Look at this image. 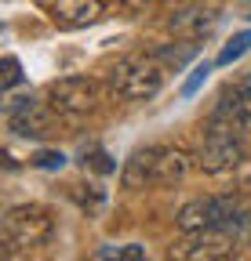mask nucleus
Masks as SVG:
<instances>
[{
  "mask_svg": "<svg viewBox=\"0 0 251 261\" xmlns=\"http://www.w3.org/2000/svg\"><path fill=\"white\" fill-rule=\"evenodd\" d=\"M193 160L190 152H182V149H171V145H149V149H139L128 163H124V189H146V185H178L186 181V174H190L193 167Z\"/></svg>",
  "mask_w": 251,
  "mask_h": 261,
  "instance_id": "1",
  "label": "nucleus"
},
{
  "mask_svg": "<svg viewBox=\"0 0 251 261\" xmlns=\"http://www.w3.org/2000/svg\"><path fill=\"white\" fill-rule=\"evenodd\" d=\"M55 232V218L48 207L40 203H18L4 214L0 221V243H4L8 254H18V250H37L51 240Z\"/></svg>",
  "mask_w": 251,
  "mask_h": 261,
  "instance_id": "2",
  "label": "nucleus"
},
{
  "mask_svg": "<svg viewBox=\"0 0 251 261\" xmlns=\"http://www.w3.org/2000/svg\"><path fill=\"white\" fill-rule=\"evenodd\" d=\"M240 123L226 120V116H211L208 130H204V142L197 149V167L208 171V174H222V171H233L237 163L244 160V142H240Z\"/></svg>",
  "mask_w": 251,
  "mask_h": 261,
  "instance_id": "3",
  "label": "nucleus"
},
{
  "mask_svg": "<svg viewBox=\"0 0 251 261\" xmlns=\"http://www.w3.org/2000/svg\"><path fill=\"white\" fill-rule=\"evenodd\" d=\"M109 80L124 102H149L164 87V65L156 58H124Z\"/></svg>",
  "mask_w": 251,
  "mask_h": 261,
  "instance_id": "4",
  "label": "nucleus"
},
{
  "mask_svg": "<svg viewBox=\"0 0 251 261\" xmlns=\"http://www.w3.org/2000/svg\"><path fill=\"white\" fill-rule=\"evenodd\" d=\"M244 211H251L240 196H200V200L182 203L175 221L182 232H200V228H218V225H230L233 218H240Z\"/></svg>",
  "mask_w": 251,
  "mask_h": 261,
  "instance_id": "5",
  "label": "nucleus"
},
{
  "mask_svg": "<svg viewBox=\"0 0 251 261\" xmlns=\"http://www.w3.org/2000/svg\"><path fill=\"white\" fill-rule=\"evenodd\" d=\"M237 247H240V240L226 225H218V228L186 232V240L171 247V257H182V261H226V257L237 254Z\"/></svg>",
  "mask_w": 251,
  "mask_h": 261,
  "instance_id": "6",
  "label": "nucleus"
},
{
  "mask_svg": "<svg viewBox=\"0 0 251 261\" xmlns=\"http://www.w3.org/2000/svg\"><path fill=\"white\" fill-rule=\"evenodd\" d=\"M48 102L55 113H91L102 102V87L87 76H62L48 87Z\"/></svg>",
  "mask_w": 251,
  "mask_h": 261,
  "instance_id": "7",
  "label": "nucleus"
},
{
  "mask_svg": "<svg viewBox=\"0 0 251 261\" xmlns=\"http://www.w3.org/2000/svg\"><path fill=\"white\" fill-rule=\"evenodd\" d=\"M8 123L22 138H48L51 135V113L40 109L33 98H15L8 106Z\"/></svg>",
  "mask_w": 251,
  "mask_h": 261,
  "instance_id": "8",
  "label": "nucleus"
},
{
  "mask_svg": "<svg viewBox=\"0 0 251 261\" xmlns=\"http://www.w3.org/2000/svg\"><path fill=\"white\" fill-rule=\"evenodd\" d=\"M218 116H226L233 123H240L244 130H251V73L237 76L226 91H222V102L215 109Z\"/></svg>",
  "mask_w": 251,
  "mask_h": 261,
  "instance_id": "9",
  "label": "nucleus"
},
{
  "mask_svg": "<svg viewBox=\"0 0 251 261\" xmlns=\"http://www.w3.org/2000/svg\"><path fill=\"white\" fill-rule=\"evenodd\" d=\"M51 18L62 29H84L102 18V0H51Z\"/></svg>",
  "mask_w": 251,
  "mask_h": 261,
  "instance_id": "10",
  "label": "nucleus"
},
{
  "mask_svg": "<svg viewBox=\"0 0 251 261\" xmlns=\"http://www.w3.org/2000/svg\"><path fill=\"white\" fill-rule=\"evenodd\" d=\"M215 22H218L215 8H190V11H178L171 18V29L178 33V37H186V40H204L215 29Z\"/></svg>",
  "mask_w": 251,
  "mask_h": 261,
  "instance_id": "11",
  "label": "nucleus"
},
{
  "mask_svg": "<svg viewBox=\"0 0 251 261\" xmlns=\"http://www.w3.org/2000/svg\"><path fill=\"white\" fill-rule=\"evenodd\" d=\"M251 51V29H244V33H237V37L218 51V58H215V65H233L237 58H244Z\"/></svg>",
  "mask_w": 251,
  "mask_h": 261,
  "instance_id": "12",
  "label": "nucleus"
},
{
  "mask_svg": "<svg viewBox=\"0 0 251 261\" xmlns=\"http://www.w3.org/2000/svg\"><path fill=\"white\" fill-rule=\"evenodd\" d=\"M95 257H117V261H142L146 257V247L139 243H128V247H99Z\"/></svg>",
  "mask_w": 251,
  "mask_h": 261,
  "instance_id": "13",
  "label": "nucleus"
},
{
  "mask_svg": "<svg viewBox=\"0 0 251 261\" xmlns=\"http://www.w3.org/2000/svg\"><path fill=\"white\" fill-rule=\"evenodd\" d=\"M193 55H197V40H190V44H182V47H168V51H164L161 58H164L168 65H175V69H182V65L190 62Z\"/></svg>",
  "mask_w": 251,
  "mask_h": 261,
  "instance_id": "14",
  "label": "nucleus"
},
{
  "mask_svg": "<svg viewBox=\"0 0 251 261\" xmlns=\"http://www.w3.org/2000/svg\"><path fill=\"white\" fill-rule=\"evenodd\" d=\"M208 73H211V65H208V62H200V65H197V69L190 73V80H186V84H182V94H193V91H197V87H200V84L208 80Z\"/></svg>",
  "mask_w": 251,
  "mask_h": 261,
  "instance_id": "15",
  "label": "nucleus"
},
{
  "mask_svg": "<svg viewBox=\"0 0 251 261\" xmlns=\"http://www.w3.org/2000/svg\"><path fill=\"white\" fill-rule=\"evenodd\" d=\"M18 80H22V65H18V58H15V55H8V58H4V87L11 91Z\"/></svg>",
  "mask_w": 251,
  "mask_h": 261,
  "instance_id": "16",
  "label": "nucleus"
},
{
  "mask_svg": "<svg viewBox=\"0 0 251 261\" xmlns=\"http://www.w3.org/2000/svg\"><path fill=\"white\" fill-rule=\"evenodd\" d=\"M62 163H66V156H62V152H37V156H33V167H48V171L62 167Z\"/></svg>",
  "mask_w": 251,
  "mask_h": 261,
  "instance_id": "17",
  "label": "nucleus"
},
{
  "mask_svg": "<svg viewBox=\"0 0 251 261\" xmlns=\"http://www.w3.org/2000/svg\"><path fill=\"white\" fill-rule=\"evenodd\" d=\"M106 160H109L106 152H95V156H91V167L102 171V174H109V171H113V163H106Z\"/></svg>",
  "mask_w": 251,
  "mask_h": 261,
  "instance_id": "18",
  "label": "nucleus"
},
{
  "mask_svg": "<svg viewBox=\"0 0 251 261\" xmlns=\"http://www.w3.org/2000/svg\"><path fill=\"white\" fill-rule=\"evenodd\" d=\"M247 18H251V0H247Z\"/></svg>",
  "mask_w": 251,
  "mask_h": 261,
  "instance_id": "19",
  "label": "nucleus"
},
{
  "mask_svg": "<svg viewBox=\"0 0 251 261\" xmlns=\"http://www.w3.org/2000/svg\"><path fill=\"white\" fill-rule=\"evenodd\" d=\"M131 4H146V0H131Z\"/></svg>",
  "mask_w": 251,
  "mask_h": 261,
  "instance_id": "20",
  "label": "nucleus"
}]
</instances>
